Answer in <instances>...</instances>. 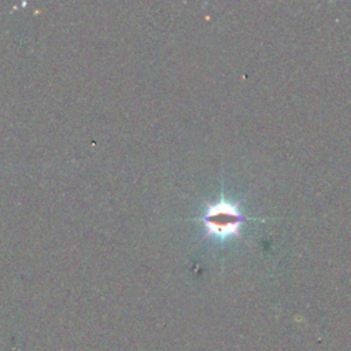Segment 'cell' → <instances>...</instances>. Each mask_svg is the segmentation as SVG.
<instances>
[{"label": "cell", "instance_id": "cell-1", "mask_svg": "<svg viewBox=\"0 0 351 351\" xmlns=\"http://www.w3.org/2000/svg\"><path fill=\"white\" fill-rule=\"evenodd\" d=\"M192 221H199L204 225L206 233L203 240L210 236H217L221 239L236 236L241 239L240 226L248 221H259V218H250L240 213L237 203H233L225 197H221L215 203L206 202V213L193 218Z\"/></svg>", "mask_w": 351, "mask_h": 351}]
</instances>
